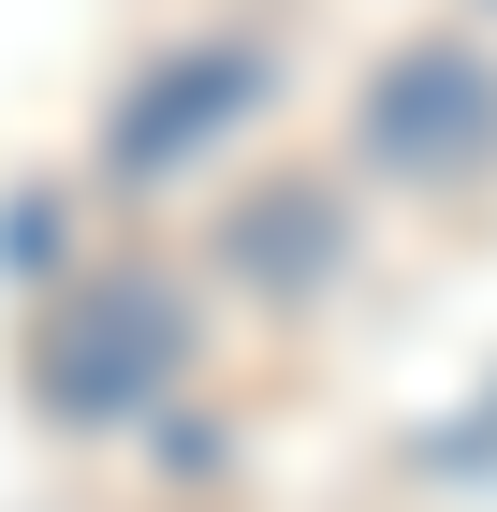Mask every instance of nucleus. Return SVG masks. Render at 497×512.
<instances>
[{"instance_id": "obj_1", "label": "nucleus", "mask_w": 497, "mask_h": 512, "mask_svg": "<svg viewBox=\"0 0 497 512\" xmlns=\"http://www.w3.org/2000/svg\"><path fill=\"white\" fill-rule=\"evenodd\" d=\"M176 352H191V308H176V278H88L74 308L44 322L30 395L59 410V425H117V410H147V395L176 381Z\"/></svg>"}, {"instance_id": "obj_2", "label": "nucleus", "mask_w": 497, "mask_h": 512, "mask_svg": "<svg viewBox=\"0 0 497 512\" xmlns=\"http://www.w3.org/2000/svg\"><path fill=\"white\" fill-rule=\"evenodd\" d=\"M497 147V74L483 59H454V44H410L381 88H366V161H395V176H454V161Z\"/></svg>"}, {"instance_id": "obj_3", "label": "nucleus", "mask_w": 497, "mask_h": 512, "mask_svg": "<svg viewBox=\"0 0 497 512\" xmlns=\"http://www.w3.org/2000/svg\"><path fill=\"white\" fill-rule=\"evenodd\" d=\"M249 103H264V59H249V44H191V59H161V74L132 88V118L103 132V161L117 176H176V161H191L205 132H234Z\"/></svg>"}]
</instances>
